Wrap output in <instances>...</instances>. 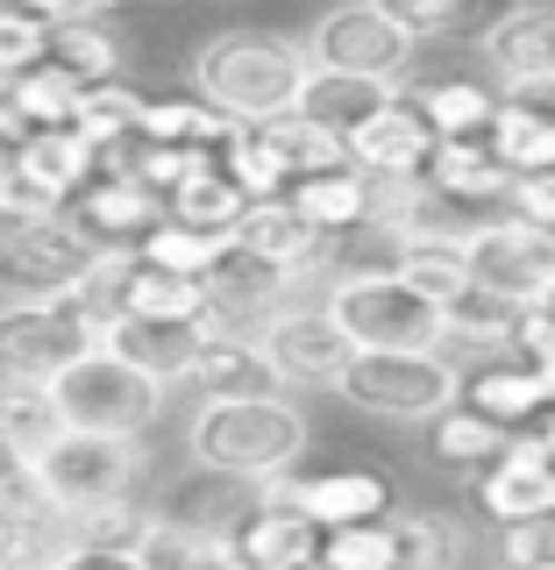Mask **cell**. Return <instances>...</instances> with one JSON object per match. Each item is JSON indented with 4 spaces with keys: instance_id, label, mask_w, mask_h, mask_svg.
<instances>
[{
    "instance_id": "6da1fadb",
    "label": "cell",
    "mask_w": 555,
    "mask_h": 570,
    "mask_svg": "<svg viewBox=\"0 0 555 570\" xmlns=\"http://www.w3.org/2000/svg\"><path fill=\"white\" fill-rule=\"evenodd\" d=\"M307 79H314V50L278 29H221L192 50V94L236 121L293 115Z\"/></svg>"
},
{
    "instance_id": "7a4b0ae2",
    "label": "cell",
    "mask_w": 555,
    "mask_h": 570,
    "mask_svg": "<svg viewBox=\"0 0 555 570\" xmlns=\"http://www.w3.org/2000/svg\"><path fill=\"white\" fill-rule=\"evenodd\" d=\"M307 435H314L307 414L285 392H264V400H207L186 421L192 463L214 478H236V485H271V478H285L307 456Z\"/></svg>"
},
{
    "instance_id": "3957f363",
    "label": "cell",
    "mask_w": 555,
    "mask_h": 570,
    "mask_svg": "<svg viewBox=\"0 0 555 570\" xmlns=\"http://www.w3.org/2000/svg\"><path fill=\"white\" fill-rule=\"evenodd\" d=\"M320 307L335 314V328H343L356 350H449V321H442V307L427 293H414L392 264L335 272Z\"/></svg>"
},
{
    "instance_id": "277c9868",
    "label": "cell",
    "mask_w": 555,
    "mask_h": 570,
    "mask_svg": "<svg viewBox=\"0 0 555 570\" xmlns=\"http://www.w3.org/2000/svg\"><path fill=\"white\" fill-rule=\"evenodd\" d=\"M335 392L370 421L427 428L463 400V371L449 350H356Z\"/></svg>"
},
{
    "instance_id": "5b68a950",
    "label": "cell",
    "mask_w": 555,
    "mask_h": 570,
    "mask_svg": "<svg viewBox=\"0 0 555 570\" xmlns=\"http://www.w3.org/2000/svg\"><path fill=\"white\" fill-rule=\"evenodd\" d=\"M165 392H171L165 379L136 371L115 350H93L50 379V400H58L65 428H79V435H142V428L165 414Z\"/></svg>"
},
{
    "instance_id": "8992f818",
    "label": "cell",
    "mask_w": 555,
    "mask_h": 570,
    "mask_svg": "<svg viewBox=\"0 0 555 570\" xmlns=\"http://www.w3.org/2000/svg\"><path fill=\"white\" fill-rule=\"evenodd\" d=\"M36 471H43V492L58 499V513H93L142 492L150 450H142V435H79V428H65L36 456Z\"/></svg>"
},
{
    "instance_id": "52a82bcc",
    "label": "cell",
    "mask_w": 555,
    "mask_h": 570,
    "mask_svg": "<svg viewBox=\"0 0 555 570\" xmlns=\"http://www.w3.org/2000/svg\"><path fill=\"white\" fill-rule=\"evenodd\" d=\"M100 350V321L79 299H0V379L50 385L79 356Z\"/></svg>"
},
{
    "instance_id": "ba28073f",
    "label": "cell",
    "mask_w": 555,
    "mask_h": 570,
    "mask_svg": "<svg viewBox=\"0 0 555 570\" xmlns=\"http://www.w3.org/2000/svg\"><path fill=\"white\" fill-rule=\"evenodd\" d=\"M100 264V243L71 214H14L0 236V293L8 299H65Z\"/></svg>"
},
{
    "instance_id": "9c48e42d",
    "label": "cell",
    "mask_w": 555,
    "mask_h": 570,
    "mask_svg": "<svg viewBox=\"0 0 555 570\" xmlns=\"http://www.w3.org/2000/svg\"><path fill=\"white\" fill-rule=\"evenodd\" d=\"M314 65L320 71H349V79H378V86H406V71H414V36H406L378 0H343V8H328L307 36Z\"/></svg>"
},
{
    "instance_id": "30bf717a",
    "label": "cell",
    "mask_w": 555,
    "mask_h": 570,
    "mask_svg": "<svg viewBox=\"0 0 555 570\" xmlns=\"http://www.w3.org/2000/svg\"><path fill=\"white\" fill-rule=\"evenodd\" d=\"M257 350L271 356L278 385H299V392L343 385V371L356 356V343L335 328L328 307H278V314H264L257 321Z\"/></svg>"
},
{
    "instance_id": "8fae6325",
    "label": "cell",
    "mask_w": 555,
    "mask_h": 570,
    "mask_svg": "<svg viewBox=\"0 0 555 570\" xmlns=\"http://www.w3.org/2000/svg\"><path fill=\"white\" fill-rule=\"evenodd\" d=\"M100 165H107V157L79 129H36L22 142V165H14V178L0 193H8L14 214H65L100 178Z\"/></svg>"
},
{
    "instance_id": "7c38bea8",
    "label": "cell",
    "mask_w": 555,
    "mask_h": 570,
    "mask_svg": "<svg viewBox=\"0 0 555 570\" xmlns=\"http://www.w3.org/2000/svg\"><path fill=\"white\" fill-rule=\"evenodd\" d=\"M264 507H299L314 528H356V521H385L392 513V485L378 471H320V478H271L257 485Z\"/></svg>"
},
{
    "instance_id": "4fadbf2b",
    "label": "cell",
    "mask_w": 555,
    "mask_h": 570,
    "mask_svg": "<svg viewBox=\"0 0 555 570\" xmlns=\"http://www.w3.org/2000/svg\"><path fill=\"white\" fill-rule=\"evenodd\" d=\"M477 513H485L492 528H521V521L555 513V456H548V442L534 435V428L513 435V450L477 478Z\"/></svg>"
},
{
    "instance_id": "5bb4252c",
    "label": "cell",
    "mask_w": 555,
    "mask_h": 570,
    "mask_svg": "<svg viewBox=\"0 0 555 570\" xmlns=\"http://www.w3.org/2000/svg\"><path fill=\"white\" fill-rule=\"evenodd\" d=\"M65 214H71V222H79L100 249H136L157 222H165V200H157L150 186H136L129 171H107V165H100V178H93V186H86Z\"/></svg>"
},
{
    "instance_id": "9a60e30c",
    "label": "cell",
    "mask_w": 555,
    "mask_h": 570,
    "mask_svg": "<svg viewBox=\"0 0 555 570\" xmlns=\"http://www.w3.org/2000/svg\"><path fill=\"white\" fill-rule=\"evenodd\" d=\"M435 129L420 121V107L414 100H392L385 115H370L364 129L349 136V165L364 171V178H420L427 171V157H435Z\"/></svg>"
},
{
    "instance_id": "2e32d148",
    "label": "cell",
    "mask_w": 555,
    "mask_h": 570,
    "mask_svg": "<svg viewBox=\"0 0 555 570\" xmlns=\"http://www.w3.org/2000/svg\"><path fill=\"white\" fill-rule=\"evenodd\" d=\"M236 243L249 249V257L293 272V278L320 272V264H328V249H335V236H320V228L293 200H249V214L236 222Z\"/></svg>"
},
{
    "instance_id": "e0dca14e",
    "label": "cell",
    "mask_w": 555,
    "mask_h": 570,
    "mask_svg": "<svg viewBox=\"0 0 555 570\" xmlns=\"http://www.w3.org/2000/svg\"><path fill=\"white\" fill-rule=\"evenodd\" d=\"M463 406H477V414H492L498 428L527 435V428H542L555 392L542 385L534 364H521V356H485L477 371H463Z\"/></svg>"
},
{
    "instance_id": "ac0fdd59",
    "label": "cell",
    "mask_w": 555,
    "mask_h": 570,
    "mask_svg": "<svg viewBox=\"0 0 555 570\" xmlns=\"http://www.w3.org/2000/svg\"><path fill=\"white\" fill-rule=\"evenodd\" d=\"M477 58L498 71V86L555 79V0H521V8L477 43Z\"/></svg>"
},
{
    "instance_id": "d6986e66",
    "label": "cell",
    "mask_w": 555,
    "mask_h": 570,
    "mask_svg": "<svg viewBox=\"0 0 555 570\" xmlns=\"http://www.w3.org/2000/svg\"><path fill=\"white\" fill-rule=\"evenodd\" d=\"M186 392H200V406H207V400H264V392H285V385H278L271 356L257 350V335L221 328V335H207L200 364L186 371Z\"/></svg>"
},
{
    "instance_id": "ffe728a7",
    "label": "cell",
    "mask_w": 555,
    "mask_h": 570,
    "mask_svg": "<svg viewBox=\"0 0 555 570\" xmlns=\"http://www.w3.org/2000/svg\"><path fill=\"white\" fill-rule=\"evenodd\" d=\"M427 186L442 193L449 207L463 214H485V207H506V193H513V171L498 165V150L485 136L477 142H435V157H427Z\"/></svg>"
},
{
    "instance_id": "44dd1931",
    "label": "cell",
    "mask_w": 555,
    "mask_h": 570,
    "mask_svg": "<svg viewBox=\"0 0 555 570\" xmlns=\"http://www.w3.org/2000/svg\"><path fill=\"white\" fill-rule=\"evenodd\" d=\"M399 94L420 107V121H427L442 142H477V136H492L498 107H506V94H492L485 79H414V86H399Z\"/></svg>"
},
{
    "instance_id": "7402d4cb",
    "label": "cell",
    "mask_w": 555,
    "mask_h": 570,
    "mask_svg": "<svg viewBox=\"0 0 555 570\" xmlns=\"http://www.w3.org/2000/svg\"><path fill=\"white\" fill-rule=\"evenodd\" d=\"M320 542L328 528H314L299 507H257L249 521H236V549L257 570H320Z\"/></svg>"
},
{
    "instance_id": "603a6c76",
    "label": "cell",
    "mask_w": 555,
    "mask_h": 570,
    "mask_svg": "<svg viewBox=\"0 0 555 570\" xmlns=\"http://www.w3.org/2000/svg\"><path fill=\"white\" fill-rule=\"evenodd\" d=\"M399 100V86H378V79H349V71H320L314 65V79L299 86V115L320 121V129H335V136H356L370 115H385V107Z\"/></svg>"
},
{
    "instance_id": "cb8c5ba5",
    "label": "cell",
    "mask_w": 555,
    "mask_h": 570,
    "mask_svg": "<svg viewBox=\"0 0 555 570\" xmlns=\"http://www.w3.org/2000/svg\"><path fill=\"white\" fill-rule=\"evenodd\" d=\"M506 450H513V428H498L492 414H477V406H463V400H456L442 421H427V456H435L442 471L485 478Z\"/></svg>"
},
{
    "instance_id": "d4e9b609",
    "label": "cell",
    "mask_w": 555,
    "mask_h": 570,
    "mask_svg": "<svg viewBox=\"0 0 555 570\" xmlns=\"http://www.w3.org/2000/svg\"><path fill=\"white\" fill-rule=\"evenodd\" d=\"M236 129H242V121L221 115V107L200 100V94H150V115H142V136H150V142L207 150V157H221L228 142H236Z\"/></svg>"
},
{
    "instance_id": "484cf974",
    "label": "cell",
    "mask_w": 555,
    "mask_h": 570,
    "mask_svg": "<svg viewBox=\"0 0 555 570\" xmlns=\"http://www.w3.org/2000/svg\"><path fill=\"white\" fill-rule=\"evenodd\" d=\"M378 8L414 36V43H435V36H470V43H485L521 0H378Z\"/></svg>"
},
{
    "instance_id": "4316f807",
    "label": "cell",
    "mask_w": 555,
    "mask_h": 570,
    "mask_svg": "<svg viewBox=\"0 0 555 570\" xmlns=\"http://www.w3.org/2000/svg\"><path fill=\"white\" fill-rule=\"evenodd\" d=\"M392 272H399L414 293H427L435 307H449L456 293H470L477 272H470V236H414L392 249Z\"/></svg>"
},
{
    "instance_id": "83f0119b",
    "label": "cell",
    "mask_w": 555,
    "mask_h": 570,
    "mask_svg": "<svg viewBox=\"0 0 555 570\" xmlns=\"http://www.w3.org/2000/svg\"><path fill=\"white\" fill-rule=\"evenodd\" d=\"M285 285H299V278H293V272H278V264H264V257H249V249L236 243L221 264H214L207 293H214V307H221V314L249 321V314H278V307H293V299H285Z\"/></svg>"
},
{
    "instance_id": "f1b7e54d",
    "label": "cell",
    "mask_w": 555,
    "mask_h": 570,
    "mask_svg": "<svg viewBox=\"0 0 555 570\" xmlns=\"http://www.w3.org/2000/svg\"><path fill=\"white\" fill-rule=\"evenodd\" d=\"M285 200H293L299 214H307V222L320 228V236H335L343 243L349 228H370V178L364 171H320V178H299L293 193H285Z\"/></svg>"
},
{
    "instance_id": "f546056e",
    "label": "cell",
    "mask_w": 555,
    "mask_h": 570,
    "mask_svg": "<svg viewBox=\"0 0 555 570\" xmlns=\"http://www.w3.org/2000/svg\"><path fill=\"white\" fill-rule=\"evenodd\" d=\"M121 314H142V321H207L214 293H207V278H186V272H165V264L136 257L129 285H121Z\"/></svg>"
},
{
    "instance_id": "4dcf8cb0",
    "label": "cell",
    "mask_w": 555,
    "mask_h": 570,
    "mask_svg": "<svg viewBox=\"0 0 555 570\" xmlns=\"http://www.w3.org/2000/svg\"><path fill=\"white\" fill-rule=\"evenodd\" d=\"M50 65L93 94V86H115V79H121V65H129V43L115 36V22H65L58 36H50Z\"/></svg>"
},
{
    "instance_id": "1f68e13d",
    "label": "cell",
    "mask_w": 555,
    "mask_h": 570,
    "mask_svg": "<svg viewBox=\"0 0 555 570\" xmlns=\"http://www.w3.org/2000/svg\"><path fill=\"white\" fill-rule=\"evenodd\" d=\"M228 542H236L228 521H171V513H157L150 534H142V563L150 570H214V557Z\"/></svg>"
},
{
    "instance_id": "d6a6232c",
    "label": "cell",
    "mask_w": 555,
    "mask_h": 570,
    "mask_svg": "<svg viewBox=\"0 0 555 570\" xmlns=\"http://www.w3.org/2000/svg\"><path fill=\"white\" fill-rule=\"evenodd\" d=\"M521 314L506 293H492V285H470V293H456L442 321H449V343L456 350H513V335H521Z\"/></svg>"
},
{
    "instance_id": "836d02e7",
    "label": "cell",
    "mask_w": 555,
    "mask_h": 570,
    "mask_svg": "<svg viewBox=\"0 0 555 570\" xmlns=\"http://www.w3.org/2000/svg\"><path fill=\"white\" fill-rule=\"evenodd\" d=\"M264 142L285 157V171L293 178H320V171H349V142L335 136V129H320V121H307L293 107V115H271V121H257Z\"/></svg>"
},
{
    "instance_id": "e575fe53",
    "label": "cell",
    "mask_w": 555,
    "mask_h": 570,
    "mask_svg": "<svg viewBox=\"0 0 555 570\" xmlns=\"http://www.w3.org/2000/svg\"><path fill=\"white\" fill-rule=\"evenodd\" d=\"M165 214H171V222H186V228H221V236H236V222L249 214V193L221 171V157H214L207 171H192L186 186L171 193Z\"/></svg>"
},
{
    "instance_id": "d590c367",
    "label": "cell",
    "mask_w": 555,
    "mask_h": 570,
    "mask_svg": "<svg viewBox=\"0 0 555 570\" xmlns=\"http://www.w3.org/2000/svg\"><path fill=\"white\" fill-rule=\"evenodd\" d=\"M236 249V236H221V228H186V222H157L150 236L136 243L142 264H165V272H186V278H214V264Z\"/></svg>"
},
{
    "instance_id": "8d00e7d4",
    "label": "cell",
    "mask_w": 555,
    "mask_h": 570,
    "mask_svg": "<svg viewBox=\"0 0 555 570\" xmlns=\"http://www.w3.org/2000/svg\"><path fill=\"white\" fill-rule=\"evenodd\" d=\"M58 435H65V414H58V400H50V385L0 379V442H14V450L43 456Z\"/></svg>"
},
{
    "instance_id": "74e56055",
    "label": "cell",
    "mask_w": 555,
    "mask_h": 570,
    "mask_svg": "<svg viewBox=\"0 0 555 570\" xmlns=\"http://www.w3.org/2000/svg\"><path fill=\"white\" fill-rule=\"evenodd\" d=\"M142 115H150V94H136L129 79L93 86V94H86V107H79V136L107 157V150H121V142L142 136Z\"/></svg>"
},
{
    "instance_id": "f35d334b",
    "label": "cell",
    "mask_w": 555,
    "mask_h": 570,
    "mask_svg": "<svg viewBox=\"0 0 555 570\" xmlns=\"http://www.w3.org/2000/svg\"><path fill=\"white\" fill-rule=\"evenodd\" d=\"M492 150H498V165H506L513 178H534V171H555V121L542 115H527V107H498V121H492Z\"/></svg>"
},
{
    "instance_id": "ab89813d",
    "label": "cell",
    "mask_w": 555,
    "mask_h": 570,
    "mask_svg": "<svg viewBox=\"0 0 555 570\" xmlns=\"http://www.w3.org/2000/svg\"><path fill=\"white\" fill-rule=\"evenodd\" d=\"M8 100L22 107V121H29V129H79L86 86H79V79H65L58 65H36L29 79H14V86H8Z\"/></svg>"
},
{
    "instance_id": "60d3db41",
    "label": "cell",
    "mask_w": 555,
    "mask_h": 570,
    "mask_svg": "<svg viewBox=\"0 0 555 570\" xmlns=\"http://www.w3.org/2000/svg\"><path fill=\"white\" fill-rule=\"evenodd\" d=\"M320 570H399V528H392V513L385 521H356V528H328Z\"/></svg>"
},
{
    "instance_id": "b9f144b4",
    "label": "cell",
    "mask_w": 555,
    "mask_h": 570,
    "mask_svg": "<svg viewBox=\"0 0 555 570\" xmlns=\"http://www.w3.org/2000/svg\"><path fill=\"white\" fill-rule=\"evenodd\" d=\"M50 29L43 14H29V8H14V0H0V86H14V79H29L36 65H50Z\"/></svg>"
},
{
    "instance_id": "7bdbcfd3",
    "label": "cell",
    "mask_w": 555,
    "mask_h": 570,
    "mask_svg": "<svg viewBox=\"0 0 555 570\" xmlns=\"http://www.w3.org/2000/svg\"><path fill=\"white\" fill-rule=\"evenodd\" d=\"M392 528H399V570H456L463 534L442 513H392Z\"/></svg>"
},
{
    "instance_id": "ee69618b",
    "label": "cell",
    "mask_w": 555,
    "mask_h": 570,
    "mask_svg": "<svg viewBox=\"0 0 555 570\" xmlns=\"http://www.w3.org/2000/svg\"><path fill=\"white\" fill-rule=\"evenodd\" d=\"M157 513L136 507V499H121V507H93V513H71V542L86 549H142V534H150Z\"/></svg>"
},
{
    "instance_id": "f6af8a7d",
    "label": "cell",
    "mask_w": 555,
    "mask_h": 570,
    "mask_svg": "<svg viewBox=\"0 0 555 570\" xmlns=\"http://www.w3.org/2000/svg\"><path fill=\"white\" fill-rule=\"evenodd\" d=\"M498 570H555V513L498 528Z\"/></svg>"
},
{
    "instance_id": "bcb514c9",
    "label": "cell",
    "mask_w": 555,
    "mask_h": 570,
    "mask_svg": "<svg viewBox=\"0 0 555 570\" xmlns=\"http://www.w3.org/2000/svg\"><path fill=\"white\" fill-rule=\"evenodd\" d=\"M513 356L542 371V385L555 392V307H527L521 314V335H513Z\"/></svg>"
},
{
    "instance_id": "7dc6e473",
    "label": "cell",
    "mask_w": 555,
    "mask_h": 570,
    "mask_svg": "<svg viewBox=\"0 0 555 570\" xmlns=\"http://www.w3.org/2000/svg\"><path fill=\"white\" fill-rule=\"evenodd\" d=\"M506 214H521L527 228H542V236H555V171L513 178V193H506Z\"/></svg>"
},
{
    "instance_id": "c3c4849f",
    "label": "cell",
    "mask_w": 555,
    "mask_h": 570,
    "mask_svg": "<svg viewBox=\"0 0 555 570\" xmlns=\"http://www.w3.org/2000/svg\"><path fill=\"white\" fill-rule=\"evenodd\" d=\"M14 8H29V14H43L50 29H65V22H115L121 0H14Z\"/></svg>"
},
{
    "instance_id": "681fc988",
    "label": "cell",
    "mask_w": 555,
    "mask_h": 570,
    "mask_svg": "<svg viewBox=\"0 0 555 570\" xmlns=\"http://www.w3.org/2000/svg\"><path fill=\"white\" fill-rule=\"evenodd\" d=\"M58 570H150L142 549H86V542H65L58 549Z\"/></svg>"
},
{
    "instance_id": "f907efd6",
    "label": "cell",
    "mask_w": 555,
    "mask_h": 570,
    "mask_svg": "<svg viewBox=\"0 0 555 570\" xmlns=\"http://www.w3.org/2000/svg\"><path fill=\"white\" fill-rule=\"evenodd\" d=\"M513 107H527V115H542V121H555V79H527V86H498Z\"/></svg>"
},
{
    "instance_id": "816d5d0a",
    "label": "cell",
    "mask_w": 555,
    "mask_h": 570,
    "mask_svg": "<svg viewBox=\"0 0 555 570\" xmlns=\"http://www.w3.org/2000/svg\"><path fill=\"white\" fill-rule=\"evenodd\" d=\"M214 570H257V563H249V557H242V549H236V542H228V549H221V557H214Z\"/></svg>"
},
{
    "instance_id": "f5cc1de1",
    "label": "cell",
    "mask_w": 555,
    "mask_h": 570,
    "mask_svg": "<svg viewBox=\"0 0 555 570\" xmlns=\"http://www.w3.org/2000/svg\"><path fill=\"white\" fill-rule=\"evenodd\" d=\"M534 435H542V442H548V456H555V406L542 414V428H534Z\"/></svg>"
},
{
    "instance_id": "db71d44e",
    "label": "cell",
    "mask_w": 555,
    "mask_h": 570,
    "mask_svg": "<svg viewBox=\"0 0 555 570\" xmlns=\"http://www.w3.org/2000/svg\"><path fill=\"white\" fill-rule=\"evenodd\" d=\"M8 228H14V207H8V193H0V236H8Z\"/></svg>"
},
{
    "instance_id": "11a10c76",
    "label": "cell",
    "mask_w": 555,
    "mask_h": 570,
    "mask_svg": "<svg viewBox=\"0 0 555 570\" xmlns=\"http://www.w3.org/2000/svg\"><path fill=\"white\" fill-rule=\"evenodd\" d=\"M0 570H14V549L8 542H0Z\"/></svg>"
}]
</instances>
